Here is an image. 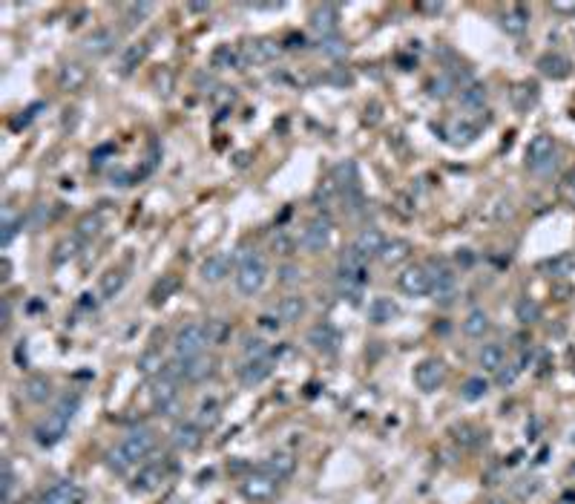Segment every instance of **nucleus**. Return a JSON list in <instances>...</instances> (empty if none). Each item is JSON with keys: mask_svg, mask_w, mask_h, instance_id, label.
Wrapping results in <instances>:
<instances>
[{"mask_svg": "<svg viewBox=\"0 0 575 504\" xmlns=\"http://www.w3.org/2000/svg\"><path fill=\"white\" fill-rule=\"evenodd\" d=\"M265 282H268V263H265V257L259 254V251L245 248L239 254V265H236V288H239V294L253 297V294H259L265 288Z\"/></svg>", "mask_w": 575, "mask_h": 504, "instance_id": "nucleus-1", "label": "nucleus"}, {"mask_svg": "<svg viewBox=\"0 0 575 504\" xmlns=\"http://www.w3.org/2000/svg\"><path fill=\"white\" fill-rule=\"evenodd\" d=\"M555 156H558V147H555L552 136L541 133V136H535L533 142H529V147H526V167L535 176H547V173L555 171V164H558Z\"/></svg>", "mask_w": 575, "mask_h": 504, "instance_id": "nucleus-2", "label": "nucleus"}, {"mask_svg": "<svg viewBox=\"0 0 575 504\" xmlns=\"http://www.w3.org/2000/svg\"><path fill=\"white\" fill-rule=\"evenodd\" d=\"M207 343H210V338H207V328L202 323L182 326L179 331H175V338H173L175 357H199Z\"/></svg>", "mask_w": 575, "mask_h": 504, "instance_id": "nucleus-3", "label": "nucleus"}, {"mask_svg": "<svg viewBox=\"0 0 575 504\" xmlns=\"http://www.w3.org/2000/svg\"><path fill=\"white\" fill-rule=\"evenodd\" d=\"M366 282H368V260L360 254L357 248L342 251V257H339V285L363 288Z\"/></svg>", "mask_w": 575, "mask_h": 504, "instance_id": "nucleus-4", "label": "nucleus"}, {"mask_svg": "<svg viewBox=\"0 0 575 504\" xmlns=\"http://www.w3.org/2000/svg\"><path fill=\"white\" fill-rule=\"evenodd\" d=\"M331 234H334V222L323 214V217H314L311 222L305 225V231H302V248L305 251H311V254H320V251H325L328 248V242H331Z\"/></svg>", "mask_w": 575, "mask_h": 504, "instance_id": "nucleus-5", "label": "nucleus"}, {"mask_svg": "<svg viewBox=\"0 0 575 504\" xmlns=\"http://www.w3.org/2000/svg\"><path fill=\"white\" fill-rule=\"evenodd\" d=\"M277 487H279V481H277L271 473H265V470L259 467L253 476H248V479L242 481V496L250 498V501H271L274 493H277Z\"/></svg>", "mask_w": 575, "mask_h": 504, "instance_id": "nucleus-6", "label": "nucleus"}, {"mask_svg": "<svg viewBox=\"0 0 575 504\" xmlns=\"http://www.w3.org/2000/svg\"><path fill=\"white\" fill-rule=\"evenodd\" d=\"M121 449H124V455L136 464V461H144L153 449H156V435H153V430H147V427H141V430H132L124 441H121Z\"/></svg>", "mask_w": 575, "mask_h": 504, "instance_id": "nucleus-7", "label": "nucleus"}, {"mask_svg": "<svg viewBox=\"0 0 575 504\" xmlns=\"http://www.w3.org/2000/svg\"><path fill=\"white\" fill-rule=\"evenodd\" d=\"M239 52H242L245 64L262 67V64H271L279 55V47H277V40H271V38H253V40H248V44H242Z\"/></svg>", "mask_w": 575, "mask_h": 504, "instance_id": "nucleus-8", "label": "nucleus"}, {"mask_svg": "<svg viewBox=\"0 0 575 504\" xmlns=\"http://www.w3.org/2000/svg\"><path fill=\"white\" fill-rule=\"evenodd\" d=\"M443 381H446V366H443V360H437V357H429V360H423L414 369V384L423 392L440 389V386H443Z\"/></svg>", "mask_w": 575, "mask_h": 504, "instance_id": "nucleus-9", "label": "nucleus"}, {"mask_svg": "<svg viewBox=\"0 0 575 504\" xmlns=\"http://www.w3.org/2000/svg\"><path fill=\"white\" fill-rule=\"evenodd\" d=\"M400 288L409 297H426L431 294V271L429 265H412L400 274Z\"/></svg>", "mask_w": 575, "mask_h": 504, "instance_id": "nucleus-10", "label": "nucleus"}, {"mask_svg": "<svg viewBox=\"0 0 575 504\" xmlns=\"http://www.w3.org/2000/svg\"><path fill=\"white\" fill-rule=\"evenodd\" d=\"M311 29H314L323 40L334 38V35L339 32V6H334V4L317 6V9L311 12Z\"/></svg>", "mask_w": 575, "mask_h": 504, "instance_id": "nucleus-11", "label": "nucleus"}, {"mask_svg": "<svg viewBox=\"0 0 575 504\" xmlns=\"http://www.w3.org/2000/svg\"><path fill=\"white\" fill-rule=\"evenodd\" d=\"M153 403L164 415L179 412V389H175V381H167V377L158 374V381H153Z\"/></svg>", "mask_w": 575, "mask_h": 504, "instance_id": "nucleus-12", "label": "nucleus"}, {"mask_svg": "<svg viewBox=\"0 0 575 504\" xmlns=\"http://www.w3.org/2000/svg\"><path fill=\"white\" fill-rule=\"evenodd\" d=\"M339 340H342L339 331L331 323H317V326H311V331H308V343L323 355H334L339 349Z\"/></svg>", "mask_w": 575, "mask_h": 504, "instance_id": "nucleus-13", "label": "nucleus"}, {"mask_svg": "<svg viewBox=\"0 0 575 504\" xmlns=\"http://www.w3.org/2000/svg\"><path fill=\"white\" fill-rule=\"evenodd\" d=\"M455 291H458V277L452 268H446L443 263H437V271H431V294H434V300L440 303H449L455 297Z\"/></svg>", "mask_w": 575, "mask_h": 504, "instance_id": "nucleus-14", "label": "nucleus"}, {"mask_svg": "<svg viewBox=\"0 0 575 504\" xmlns=\"http://www.w3.org/2000/svg\"><path fill=\"white\" fill-rule=\"evenodd\" d=\"M204 441V430L196 424V421H179L173 427V444L175 449H185V452H193L199 449Z\"/></svg>", "mask_w": 575, "mask_h": 504, "instance_id": "nucleus-15", "label": "nucleus"}, {"mask_svg": "<svg viewBox=\"0 0 575 504\" xmlns=\"http://www.w3.org/2000/svg\"><path fill=\"white\" fill-rule=\"evenodd\" d=\"M115 44H118V35H115L112 29L101 26V29H93V35H86L83 52L93 55V58H104V55H110V52L115 50Z\"/></svg>", "mask_w": 575, "mask_h": 504, "instance_id": "nucleus-16", "label": "nucleus"}, {"mask_svg": "<svg viewBox=\"0 0 575 504\" xmlns=\"http://www.w3.org/2000/svg\"><path fill=\"white\" fill-rule=\"evenodd\" d=\"M40 504H83V490L72 481H55L40 496Z\"/></svg>", "mask_w": 575, "mask_h": 504, "instance_id": "nucleus-17", "label": "nucleus"}, {"mask_svg": "<svg viewBox=\"0 0 575 504\" xmlns=\"http://www.w3.org/2000/svg\"><path fill=\"white\" fill-rule=\"evenodd\" d=\"M66 427H69L66 418L58 415V412H52L47 421H43V424L35 430V438H37L40 447H52V444H58V441L66 435Z\"/></svg>", "mask_w": 575, "mask_h": 504, "instance_id": "nucleus-18", "label": "nucleus"}, {"mask_svg": "<svg viewBox=\"0 0 575 504\" xmlns=\"http://www.w3.org/2000/svg\"><path fill=\"white\" fill-rule=\"evenodd\" d=\"M231 254H225V251H216V254H210L204 263H202V280L204 282H222L228 274H231Z\"/></svg>", "mask_w": 575, "mask_h": 504, "instance_id": "nucleus-19", "label": "nucleus"}, {"mask_svg": "<svg viewBox=\"0 0 575 504\" xmlns=\"http://www.w3.org/2000/svg\"><path fill=\"white\" fill-rule=\"evenodd\" d=\"M385 236H383V231L380 228H363L360 234H357V239H354V248L360 251V254L368 260V257H380V251L385 248Z\"/></svg>", "mask_w": 575, "mask_h": 504, "instance_id": "nucleus-20", "label": "nucleus"}, {"mask_svg": "<svg viewBox=\"0 0 575 504\" xmlns=\"http://www.w3.org/2000/svg\"><path fill=\"white\" fill-rule=\"evenodd\" d=\"M182 360V381L187 384H202L213 374V360L207 357H179Z\"/></svg>", "mask_w": 575, "mask_h": 504, "instance_id": "nucleus-21", "label": "nucleus"}, {"mask_svg": "<svg viewBox=\"0 0 575 504\" xmlns=\"http://www.w3.org/2000/svg\"><path fill=\"white\" fill-rule=\"evenodd\" d=\"M409 257H412V242H409V239H388L385 248L380 251V263H383L385 268L403 265Z\"/></svg>", "mask_w": 575, "mask_h": 504, "instance_id": "nucleus-22", "label": "nucleus"}, {"mask_svg": "<svg viewBox=\"0 0 575 504\" xmlns=\"http://www.w3.org/2000/svg\"><path fill=\"white\" fill-rule=\"evenodd\" d=\"M271 372H274L271 360H250V363H245V366H242V372H239V381H242V386L253 389V386H259V384L268 381Z\"/></svg>", "mask_w": 575, "mask_h": 504, "instance_id": "nucleus-23", "label": "nucleus"}, {"mask_svg": "<svg viewBox=\"0 0 575 504\" xmlns=\"http://www.w3.org/2000/svg\"><path fill=\"white\" fill-rule=\"evenodd\" d=\"M262 470H265V473H271L277 481L291 479V476H294V470H296V458H294L291 452H274V455H271V458L262 464Z\"/></svg>", "mask_w": 575, "mask_h": 504, "instance_id": "nucleus-24", "label": "nucleus"}, {"mask_svg": "<svg viewBox=\"0 0 575 504\" xmlns=\"http://www.w3.org/2000/svg\"><path fill=\"white\" fill-rule=\"evenodd\" d=\"M538 69H541V75H547L552 81H561V78H567L572 72V64H569V58H564L558 52H550V55L538 58Z\"/></svg>", "mask_w": 575, "mask_h": 504, "instance_id": "nucleus-25", "label": "nucleus"}, {"mask_svg": "<svg viewBox=\"0 0 575 504\" xmlns=\"http://www.w3.org/2000/svg\"><path fill=\"white\" fill-rule=\"evenodd\" d=\"M305 297H299V294H288V297H282V303L277 306V314L282 323H299L305 317Z\"/></svg>", "mask_w": 575, "mask_h": 504, "instance_id": "nucleus-26", "label": "nucleus"}, {"mask_svg": "<svg viewBox=\"0 0 575 504\" xmlns=\"http://www.w3.org/2000/svg\"><path fill=\"white\" fill-rule=\"evenodd\" d=\"M501 26H504V32L506 35H523L526 29H529V9H523V6H512V9H506L504 12V18H501Z\"/></svg>", "mask_w": 575, "mask_h": 504, "instance_id": "nucleus-27", "label": "nucleus"}, {"mask_svg": "<svg viewBox=\"0 0 575 504\" xmlns=\"http://www.w3.org/2000/svg\"><path fill=\"white\" fill-rule=\"evenodd\" d=\"M161 481H164V467L161 464H147L136 476V481H132V490L136 493H153V490H158Z\"/></svg>", "mask_w": 575, "mask_h": 504, "instance_id": "nucleus-28", "label": "nucleus"}, {"mask_svg": "<svg viewBox=\"0 0 575 504\" xmlns=\"http://www.w3.org/2000/svg\"><path fill=\"white\" fill-rule=\"evenodd\" d=\"M23 395L32 401V403H43L50 395H52V384H50V377H43V374H32L23 381Z\"/></svg>", "mask_w": 575, "mask_h": 504, "instance_id": "nucleus-29", "label": "nucleus"}, {"mask_svg": "<svg viewBox=\"0 0 575 504\" xmlns=\"http://www.w3.org/2000/svg\"><path fill=\"white\" fill-rule=\"evenodd\" d=\"M486 331H489V314L483 309H472L463 317V334H469V338H483Z\"/></svg>", "mask_w": 575, "mask_h": 504, "instance_id": "nucleus-30", "label": "nucleus"}, {"mask_svg": "<svg viewBox=\"0 0 575 504\" xmlns=\"http://www.w3.org/2000/svg\"><path fill=\"white\" fill-rule=\"evenodd\" d=\"M124 285H127V271H121V268L107 271V274L101 277V297H104V300L118 297V294L124 291Z\"/></svg>", "mask_w": 575, "mask_h": 504, "instance_id": "nucleus-31", "label": "nucleus"}, {"mask_svg": "<svg viewBox=\"0 0 575 504\" xmlns=\"http://www.w3.org/2000/svg\"><path fill=\"white\" fill-rule=\"evenodd\" d=\"M397 314H400V309H397L388 297H377L371 306H368V320L371 323H377V326H383V323H388V320H394Z\"/></svg>", "mask_w": 575, "mask_h": 504, "instance_id": "nucleus-32", "label": "nucleus"}, {"mask_svg": "<svg viewBox=\"0 0 575 504\" xmlns=\"http://www.w3.org/2000/svg\"><path fill=\"white\" fill-rule=\"evenodd\" d=\"M460 107L469 110V113L486 107V87L483 84H469V87L460 90Z\"/></svg>", "mask_w": 575, "mask_h": 504, "instance_id": "nucleus-33", "label": "nucleus"}, {"mask_svg": "<svg viewBox=\"0 0 575 504\" xmlns=\"http://www.w3.org/2000/svg\"><path fill=\"white\" fill-rule=\"evenodd\" d=\"M210 64H213L216 69H236V67L242 64V52H239V50H233L231 44H225V47H219V50L213 52Z\"/></svg>", "mask_w": 575, "mask_h": 504, "instance_id": "nucleus-34", "label": "nucleus"}, {"mask_svg": "<svg viewBox=\"0 0 575 504\" xmlns=\"http://www.w3.org/2000/svg\"><path fill=\"white\" fill-rule=\"evenodd\" d=\"M147 52H150V44L147 40H141V44H132V47H127L124 50V55H121V72H129V69H136L144 58H147Z\"/></svg>", "mask_w": 575, "mask_h": 504, "instance_id": "nucleus-35", "label": "nucleus"}, {"mask_svg": "<svg viewBox=\"0 0 575 504\" xmlns=\"http://www.w3.org/2000/svg\"><path fill=\"white\" fill-rule=\"evenodd\" d=\"M477 363L486 369V372H498L504 366V349L498 343H486L477 355Z\"/></svg>", "mask_w": 575, "mask_h": 504, "instance_id": "nucleus-36", "label": "nucleus"}, {"mask_svg": "<svg viewBox=\"0 0 575 504\" xmlns=\"http://www.w3.org/2000/svg\"><path fill=\"white\" fill-rule=\"evenodd\" d=\"M242 355H245L248 363L250 360H271V346L265 340H259V338H248L242 343Z\"/></svg>", "mask_w": 575, "mask_h": 504, "instance_id": "nucleus-37", "label": "nucleus"}, {"mask_svg": "<svg viewBox=\"0 0 575 504\" xmlns=\"http://www.w3.org/2000/svg\"><path fill=\"white\" fill-rule=\"evenodd\" d=\"M515 317L529 326V323H535V320L541 317V306H538L533 297H521V300L515 303Z\"/></svg>", "mask_w": 575, "mask_h": 504, "instance_id": "nucleus-38", "label": "nucleus"}, {"mask_svg": "<svg viewBox=\"0 0 575 504\" xmlns=\"http://www.w3.org/2000/svg\"><path fill=\"white\" fill-rule=\"evenodd\" d=\"M161 369H164V360H161V352H158V349H150V352H144V355L139 357V372H141V374L153 377V374H161Z\"/></svg>", "mask_w": 575, "mask_h": 504, "instance_id": "nucleus-39", "label": "nucleus"}, {"mask_svg": "<svg viewBox=\"0 0 575 504\" xmlns=\"http://www.w3.org/2000/svg\"><path fill=\"white\" fill-rule=\"evenodd\" d=\"M83 78H86V72H83L81 64H66L61 69V87L75 90V87H81V84H83Z\"/></svg>", "mask_w": 575, "mask_h": 504, "instance_id": "nucleus-40", "label": "nucleus"}, {"mask_svg": "<svg viewBox=\"0 0 575 504\" xmlns=\"http://www.w3.org/2000/svg\"><path fill=\"white\" fill-rule=\"evenodd\" d=\"M486 392H489V384H486L483 377H469L460 389L463 401H480V398H486Z\"/></svg>", "mask_w": 575, "mask_h": 504, "instance_id": "nucleus-41", "label": "nucleus"}, {"mask_svg": "<svg viewBox=\"0 0 575 504\" xmlns=\"http://www.w3.org/2000/svg\"><path fill=\"white\" fill-rule=\"evenodd\" d=\"M455 438H458L463 447H475V444H480V441L486 438V433H480V430L472 427V424H460V427H455Z\"/></svg>", "mask_w": 575, "mask_h": 504, "instance_id": "nucleus-42", "label": "nucleus"}, {"mask_svg": "<svg viewBox=\"0 0 575 504\" xmlns=\"http://www.w3.org/2000/svg\"><path fill=\"white\" fill-rule=\"evenodd\" d=\"M175 288H179V280H175L173 274H164L161 282H156V288H153V303H164Z\"/></svg>", "mask_w": 575, "mask_h": 504, "instance_id": "nucleus-43", "label": "nucleus"}, {"mask_svg": "<svg viewBox=\"0 0 575 504\" xmlns=\"http://www.w3.org/2000/svg\"><path fill=\"white\" fill-rule=\"evenodd\" d=\"M207 338H210V343H225L228 338H231V326L225 323V320H207Z\"/></svg>", "mask_w": 575, "mask_h": 504, "instance_id": "nucleus-44", "label": "nucleus"}, {"mask_svg": "<svg viewBox=\"0 0 575 504\" xmlns=\"http://www.w3.org/2000/svg\"><path fill=\"white\" fill-rule=\"evenodd\" d=\"M153 12V4H129L127 9H124V18H127V23L129 26H139V23H144V18Z\"/></svg>", "mask_w": 575, "mask_h": 504, "instance_id": "nucleus-45", "label": "nucleus"}, {"mask_svg": "<svg viewBox=\"0 0 575 504\" xmlns=\"http://www.w3.org/2000/svg\"><path fill=\"white\" fill-rule=\"evenodd\" d=\"M219 424V406H216V401L210 398V401H204L202 406H199V427L204 430V427H216Z\"/></svg>", "mask_w": 575, "mask_h": 504, "instance_id": "nucleus-46", "label": "nucleus"}, {"mask_svg": "<svg viewBox=\"0 0 575 504\" xmlns=\"http://www.w3.org/2000/svg\"><path fill=\"white\" fill-rule=\"evenodd\" d=\"M98 231H101V217H98V214H86V217H81V222H78V234H81L83 239L98 236Z\"/></svg>", "mask_w": 575, "mask_h": 504, "instance_id": "nucleus-47", "label": "nucleus"}, {"mask_svg": "<svg viewBox=\"0 0 575 504\" xmlns=\"http://www.w3.org/2000/svg\"><path fill=\"white\" fill-rule=\"evenodd\" d=\"M78 406H81V398H78V395H64L52 412H58V415H64V418H66V421H72L75 412H78Z\"/></svg>", "mask_w": 575, "mask_h": 504, "instance_id": "nucleus-48", "label": "nucleus"}, {"mask_svg": "<svg viewBox=\"0 0 575 504\" xmlns=\"http://www.w3.org/2000/svg\"><path fill=\"white\" fill-rule=\"evenodd\" d=\"M107 464H110V470H115V473H121V476H124V473L132 467V461H129V458L124 455V449L118 447V449H112V452L107 455Z\"/></svg>", "mask_w": 575, "mask_h": 504, "instance_id": "nucleus-49", "label": "nucleus"}, {"mask_svg": "<svg viewBox=\"0 0 575 504\" xmlns=\"http://www.w3.org/2000/svg\"><path fill=\"white\" fill-rule=\"evenodd\" d=\"M518 372H521V366H501L498 372H495V381H498V386L501 389H506V386H512L515 381H518Z\"/></svg>", "mask_w": 575, "mask_h": 504, "instance_id": "nucleus-50", "label": "nucleus"}, {"mask_svg": "<svg viewBox=\"0 0 575 504\" xmlns=\"http://www.w3.org/2000/svg\"><path fill=\"white\" fill-rule=\"evenodd\" d=\"M15 234H18V219L12 217V211H6L4 214V231H0V245H9L12 239H15Z\"/></svg>", "mask_w": 575, "mask_h": 504, "instance_id": "nucleus-51", "label": "nucleus"}, {"mask_svg": "<svg viewBox=\"0 0 575 504\" xmlns=\"http://www.w3.org/2000/svg\"><path fill=\"white\" fill-rule=\"evenodd\" d=\"M452 90H455V78H452V75H440V78L431 84V96H437V98L452 96Z\"/></svg>", "mask_w": 575, "mask_h": 504, "instance_id": "nucleus-52", "label": "nucleus"}, {"mask_svg": "<svg viewBox=\"0 0 575 504\" xmlns=\"http://www.w3.org/2000/svg\"><path fill=\"white\" fill-rule=\"evenodd\" d=\"M452 133H455V139H452L455 144H469L477 136V127H472V124H455Z\"/></svg>", "mask_w": 575, "mask_h": 504, "instance_id": "nucleus-53", "label": "nucleus"}, {"mask_svg": "<svg viewBox=\"0 0 575 504\" xmlns=\"http://www.w3.org/2000/svg\"><path fill=\"white\" fill-rule=\"evenodd\" d=\"M337 190H339V188L334 185V179H328V182H323V185L317 188V193H314V196H317V202H320V205H331V199L337 196Z\"/></svg>", "mask_w": 575, "mask_h": 504, "instance_id": "nucleus-54", "label": "nucleus"}, {"mask_svg": "<svg viewBox=\"0 0 575 504\" xmlns=\"http://www.w3.org/2000/svg\"><path fill=\"white\" fill-rule=\"evenodd\" d=\"M0 484H4V501H9V498H12V490H15V473H12L9 461H4V479H0Z\"/></svg>", "mask_w": 575, "mask_h": 504, "instance_id": "nucleus-55", "label": "nucleus"}, {"mask_svg": "<svg viewBox=\"0 0 575 504\" xmlns=\"http://www.w3.org/2000/svg\"><path fill=\"white\" fill-rule=\"evenodd\" d=\"M75 248H78V242H75V239H64V242L58 245V254H55V260H58V263H64L66 257H75Z\"/></svg>", "mask_w": 575, "mask_h": 504, "instance_id": "nucleus-56", "label": "nucleus"}, {"mask_svg": "<svg viewBox=\"0 0 575 504\" xmlns=\"http://www.w3.org/2000/svg\"><path fill=\"white\" fill-rule=\"evenodd\" d=\"M291 248H294V242H291L285 234H277V236H274V251H277V254H291Z\"/></svg>", "mask_w": 575, "mask_h": 504, "instance_id": "nucleus-57", "label": "nucleus"}, {"mask_svg": "<svg viewBox=\"0 0 575 504\" xmlns=\"http://www.w3.org/2000/svg\"><path fill=\"white\" fill-rule=\"evenodd\" d=\"M572 265H575V260H572V257H558L555 263H550V271H555V274H567Z\"/></svg>", "mask_w": 575, "mask_h": 504, "instance_id": "nucleus-58", "label": "nucleus"}, {"mask_svg": "<svg viewBox=\"0 0 575 504\" xmlns=\"http://www.w3.org/2000/svg\"><path fill=\"white\" fill-rule=\"evenodd\" d=\"M279 280L282 282H296L299 280V268L296 265H282L279 268Z\"/></svg>", "mask_w": 575, "mask_h": 504, "instance_id": "nucleus-59", "label": "nucleus"}, {"mask_svg": "<svg viewBox=\"0 0 575 504\" xmlns=\"http://www.w3.org/2000/svg\"><path fill=\"white\" fill-rule=\"evenodd\" d=\"M279 323H282V320H277L274 314H262V317H259V326H262V328H271V331H277Z\"/></svg>", "mask_w": 575, "mask_h": 504, "instance_id": "nucleus-60", "label": "nucleus"}, {"mask_svg": "<svg viewBox=\"0 0 575 504\" xmlns=\"http://www.w3.org/2000/svg\"><path fill=\"white\" fill-rule=\"evenodd\" d=\"M555 12H564V15H575V4H552Z\"/></svg>", "mask_w": 575, "mask_h": 504, "instance_id": "nucleus-61", "label": "nucleus"}, {"mask_svg": "<svg viewBox=\"0 0 575 504\" xmlns=\"http://www.w3.org/2000/svg\"><path fill=\"white\" fill-rule=\"evenodd\" d=\"M0 277H4V282L12 277V263H9V260H4V274H0Z\"/></svg>", "mask_w": 575, "mask_h": 504, "instance_id": "nucleus-62", "label": "nucleus"}, {"mask_svg": "<svg viewBox=\"0 0 575 504\" xmlns=\"http://www.w3.org/2000/svg\"><path fill=\"white\" fill-rule=\"evenodd\" d=\"M420 9H423V12H440V9H443V6H440V4H423Z\"/></svg>", "mask_w": 575, "mask_h": 504, "instance_id": "nucleus-63", "label": "nucleus"}, {"mask_svg": "<svg viewBox=\"0 0 575 504\" xmlns=\"http://www.w3.org/2000/svg\"><path fill=\"white\" fill-rule=\"evenodd\" d=\"M190 9H193V12H207V9H210V6H207V4H193V6H190Z\"/></svg>", "mask_w": 575, "mask_h": 504, "instance_id": "nucleus-64", "label": "nucleus"}]
</instances>
